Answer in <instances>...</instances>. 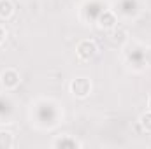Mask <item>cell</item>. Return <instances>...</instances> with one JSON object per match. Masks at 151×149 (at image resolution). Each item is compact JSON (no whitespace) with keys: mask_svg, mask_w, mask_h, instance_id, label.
<instances>
[{"mask_svg":"<svg viewBox=\"0 0 151 149\" xmlns=\"http://www.w3.org/2000/svg\"><path fill=\"white\" fill-rule=\"evenodd\" d=\"M70 93L76 98H86L91 93V81L88 77H76L70 81Z\"/></svg>","mask_w":151,"mask_h":149,"instance_id":"obj_2","label":"cell"},{"mask_svg":"<svg viewBox=\"0 0 151 149\" xmlns=\"http://www.w3.org/2000/svg\"><path fill=\"white\" fill-rule=\"evenodd\" d=\"M148 109L151 111V97H150V100H148Z\"/></svg>","mask_w":151,"mask_h":149,"instance_id":"obj_11","label":"cell"},{"mask_svg":"<svg viewBox=\"0 0 151 149\" xmlns=\"http://www.w3.org/2000/svg\"><path fill=\"white\" fill-rule=\"evenodd\" d=\"M116 23H118V18H116V14H114L113 11H104L99 16V27L102 30H114Z\"/></svg>","mask_w":151,"mask_h":149,"instance_id":"obj_4","label":"cell"},{"mask_svg":"<svg viewBox=\"0 0 151 149\" xmlns=\"http://www.w3.org/2000/svg\"><path fill=\"white\" fill-rule=\"evenodd\" d=\"M139 125L144 132H151V111L150 112H144L141 117H139Z\"/></svg>","mask_w":151,"mask_h":149,"instance_id":"obj_8","label":"cell"},{"mask_svg":"<svg viewBox=\"0 0 151 149\" xmlns=\"http://www.w3.org/2000/svg\"><path fill=\"white\" fill-rule=\"evenodd\" d=\"M14 14V5L11 0H0V18L2 19H9Z\"/></svg>","mask_w":151,"mask_h":149,"instance_id":"obj_6","label":"cell"},{"mask_svg":"<svg viewBox=\"0 0 151 149\" xmlns=\"http://www.w3.org/2000/svg\"><path fill=\"white\" fill-rule=\"evenodd\" d=\"M19 2H27V0H19Z\"/></svg>","mask_w":151,"mask_h":149,"instance_id":"obj_12","label":"cell"},{"mask_svg":"<svg viewBox=\"0 0 151 149\" xmlns=\"http://www.w3.org/2000/svg\"><path fill=\"white\" fill-rule=\"evenodd\" d=\"M4 39H5V30H4V27L0 25V44L4 42Z\"/></svg>","mask_w":151,"mask_h":149,"instance_id":"obj_10","label":"cell"},{"mask_svg":"<svg viewBox=\"0 0 151 149\" xmlns=\"http://www.w3.org/2000/svg\"><path fill=\"white\" fill-rule=\"evenodd\" d=\"M21 79H19V74L14 70V69H7L0 74V84L5 91H12L19 86Z\"/></svg>","mask_w":151,"mask_h":149,"instance_id":"obj_3","label":"cell"},{"mask_svg":"<svg viewBox=\"0 0 151 149\" xmlns=\"http://www.w3.org/2000/svg\"><path fill=\"white\" fill-rule=\"evenodd\" d=\"M14 146V135L7 130H0V149H9Z\"/></svg>","mask_w":151,"mask_h":149,"instance_id":"obj_7","label":"cell"},{"mask_svg":"<svg viewBox=\"0 0 151 149\" xmlns=\"http://www.w3.org/2000/svg\"><path fill=\"white\" fill-rule=\"evenodd\" d=\"M144 62L148 63V67H151V47H148L144 51Z\"/></svg>","mask_w":151,"mask_h":149,"instance_id":"obj_9","label":"cell"},{"mask_svg":"<svg viewBox=\"0 0 151 149\" xmlns=\"http://www.w3.org/2000/svg\"><path fill=\"white\" fill-rule=\"evenodd\" d=\"M97 53H99V47H97V44H95L93 40H90V39H84V40H81V42L76 46V54H77V58L83 60V62L93 60V58L97 56Z\"/></svg>","mask_w":151,"mask_h":149,"instance_id":"obj_1","label":"cell"},{"mask_svg":"<svg viewBox=\"0 0 151 149\" xmlns=\"http://www.w3.org/2000/svg\"><path fill=\"white\" fill-rule=\"evenodd\" d=\"M53 146L55 148H81V142H77L76 139H72L70 135H63V137H58L56 140H53Z\"/></svg>","mask_w":151,"mask_h":149,"instance_id":"obj_5","label":"cell"}]
</instances>
